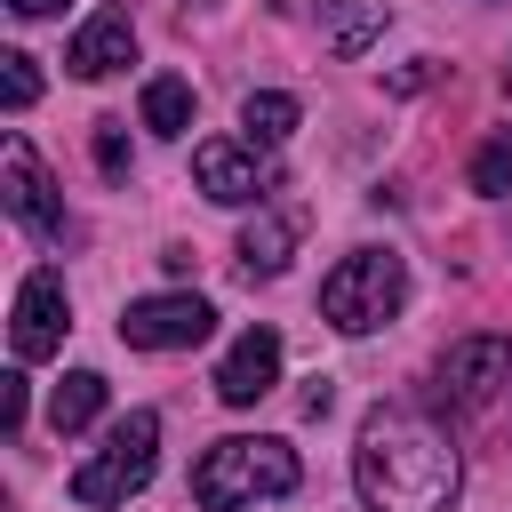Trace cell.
<instances>
[{
	"label": "cell",
	"instance_id": "1",
	"mask_svg": "<svg viewBox=\"0 0 512 512\" xmlns=\"http://www.w3.org/2000/svg\"><path fill=\"white\" fill-rule=\"evenodd\" d=\"M352 488L368 512H456L464 456L424 408H368L352 440Z\"/></svg>",
	"mask_w": 512,
	"mask_h": 512
},
{
	"label": "cell",
	"instance_id": "2",
	"mask_svg": "<svg viewBox=\"0 0 512 512\" xmlns=\"http://www.w3.org/2000/svg\"><path fill=\"white\" fill-rule=\"evenodd\" d=\"M296 488V448L272 432H232L192 464V504L200 512H248Z\"/></svg>",
	"mask_w": 512,
	"mask_h": 512
},
{
	"label": "cell",
	"instance_id": "3",
	"mask_svg": "<svg viewBox=\"0 0 512 512\" xmlns=\"http://www.w3.org/2000/svg\"><path fill=\"white\" fill-rule=\"evenodd\" d=\"M400 304H408V264H400L392 248H352V256L320 280V320L344 328V336L384 328Z\"/></svg>",
	"mask_w": 512,
	"mask_h": 512
},
{
	"label": "cell",
	"instance_id": "4",
	"mask_svg": "<svg viewBox=\"0 0 512 512\" xmlns=\"http://www.w3.org/2000/svg\"><path fill=\"white\" fill-rule=\"evenodd\" d=\"M152 464H160V416H152V408H128V416L104 432V448L72 472V504L112 512V504H128V496L152 480Z\"/></svg>",
	"mask_w": 512,
	"mask_h": 512
},
{
	"label": "cell",
	"instance_id": "5",
	"mask_svg": "<svg viewBox=\"0 0 512 512\" xmlns=\"http://www.w3.org/2000/svg\"><path fill=\"white\" fill-rule=\"evenodd\" d=\"M0 208H8V216H16V224H24L32 240H48V248H56L64 232H72V224H64V200H56L48 168H40V152H32V144H24L16 128L0 136Z\"/></svg>",
	"mask_w": 512,
	"mask_h": 512
},
{
	"label": "cell",
	"instance_id": "6",
	"mask_svg": "<svg viewBox=\"0 0 512 512\" xmlns=\"http://www.w3.org/2000/svg\"><path fill=\"white\" fill-rule=\"evenodd\" d=\"M208 328H216V312H208V296H192V288L136 296V304L120 312V344H128V352H192Z\"/></svg>",
	"mask_w": 512,
	"mask_h": 512
},
{
	"label": "cell",
	"instance_id": "7",
	"mask_svg": "<svg viewBox=\"0 0 512 512\" xmlns=\"http://www.w3.org/2000/svg\"><path fill=\"white\" fill-rule=\"evenodd\" d=\"M432 376H440V400L472 416V408H488V400L512 384V344H504V336H456Z\"/></svg>",
	"mask_w": 512,
	"mask_h": 512
},
{
	"label": "cell",
	"instance_id": "8",
	"mask_svg": "<svg viewBox=\"0 0 512 512\" xmlns=\"http://www.w3.org/2000/svg\"><path fill=\"white\" fill-rule=\"evenodd\" d=\"M192 176L216 208H264V192H280V168L264 160V144H200Z\"/></svg>",
	"mask_w": 512,
	"mask_h": 512
},
{
	"label": "cell",
	"instance_id": "9",
	"mask_svg": "<svg viewBox=\"0 0 512 512\" xmlns=\"http://www.w3.org/2000/svg\"><path fill=\"white\" fill-rule=\"evenodd\" d=\"M64 280L56 272H24V288H16V312H8V344H16V360H48L56 344H64Z\"/></svg>",
	"mask_w": 512,
	"mask_h": 512
},
{
	"label": "cell",
	"instance_id": "10",
	"mask_svg": "<svg viewBox=\"0 0 512 512\" xmlns=\"http://www.w3.org/2000/svg\"><path fill=\"white\" fill-rule=\"evenodd\" d=\"M272 384H280V336H272V328L232 336V352L216 360V400H224V408H256Z\"/></svg>",
	"mask_w": 512,
	"mask_h": 512
},
{
	"label": "cell",
	"instance_id": "11",
	"mask_svg": "<svg viewBox=\"0 0 512 512\" xmlns=\"http://www.w3.org/2000/svg\"><path fill=\"white\" fill-rule=\"evenodd\" d=\"M128 56H136V24H128V8H88V24H80L72 48H64L72 80H104V72H120Z\"/></svg>",
	"mask_w": 512,
	"mask_h": 512
},
{
	"label": "cell",
	"instance_id": "12",
	"mask_svg": "<svg viewBox=\"0 0 512 512\" xmlns=\"http://www.w3.org/2000/svg\"><path fill=\"white\" fill-rule=\"evenodd\" d=\"M296 120H304V104H296L288 88H256V96L240 104L248 144H264V152H272V144H288V136H296Z\"/></svg>",
	"mask_w": 512,
	"mask_h": 512
},
{
	"label": "cell",
	"instance_id": "13",
	"mask_svg": "<svg viewBox=\"0 0 512 512\" xmlns=\"http://www.w3.org/2000/svg\"><path fill=\"white\" fill-rule=\"evenodd\" d=\"M288 256H296V224H288V216H256V224L240 232V272H248V280H272Z\"/></svg>",
	"mask_w": 512,
	"mask_h": 512
},
{
	"label": "cell",
	"instance_id": "14",
	"mask_svg": "<svg viewBox=\"0 0 512 512\" xmlns=\"http://www.w3.org/2000/svg\"><path fill=\"white\" fill-rule=\"evenodd\" d=\"M96 416H104V376H96V368H72V376L56 384V400H48V424L72 440V432H88Z\"/></svg>",
	"mask_w": 512,
	"mask_h": 512
},
{
	"label": "cell",
	"instance_id": "15",
	"mask_svg": "<svg viewBox=\"0 0 512 512\" xmlns=\"http://www.w3.org/2000/svg\"><path fill=\"white\" fill-rule=\"evenodd\" d=\"M144 128L152 136H184L192 128V80H176V72L144 80Z\"/></svg>",
	"mask_w": 512,
	"mask_h": 512
},
{
	"label": "cell",
	"instance_id": "16",
	"mask_svg": "<svg viewBox=\"0 0 512 512\" xmlns=\"http://www.w3.org/2000/svg\"><path fill=\"white\" fill-rule=\"evenodd\" d=\"M472 192H488V200L512 192V128H496V136L472 152Z\"/></svg>",
	"mask_w": 512,
	"mask_h": 512
},
{
	"label": "cell",
	"instance_id": "17",
	"mask_svg": "<svg viewBox=\"0 0 512 512\" xmlns=\"http://www.w3.org/2000/svg\"><path fill=\"white\" fill-rule=\"evenodd\" d=\"M32 96H40V72H32V56H24V48H8V56H0V104H8V112H24Z\"/></svg>",
	"mask_w": 512,
	"mask_h": 512
},
{
	"label": "cell",
	"instance_id": "18",
	"mask_svg": "<svg viewBox=\"0 0 512 512\" xmlns=\"http://www.w3.org/2000/svg\"><path fill=\"white\" fill-rule=\"evenodd\" d=\"M96 168H104V176H128V136H120V120L96 128Z\"/></svg>",
	"mask_w": 512,
	"mask_h": 512
},
{
	"label": "cell",
	"instance_id": "19",
	"mask_svg": "<svg viewBox=\"0 0 512 512\" xmlns=\"http://www.w3.org/2000/svg\"><path fill=\"white\" fill-rule=\"evenodd\" d=\"M0 432H8V440L24 432V368H8V376H0Z\"/></svg>",
	"mask_w": 512,
	"mask_h": 512
},
{
	"label": "cell",
	"instance_id": "20",
	"mask_svg": "<svg viewBox=\"0 0 512 512\" xmlns=\"http://www.w3.org/2000/svg\"><path fill=\"white\" fill-rule=\"evenodd\" d=\"M16 16H48V8H64V0H8Z\"/></svg>",
	"mask_w": 512,
	"mask_h": 512
},
{
	"label": "cell",
	"instance_id": "21",
	"mask_svg": "<svg viewBox=\"0 0 512 512\" xmlns=\"http://www.w3.org/2000/svg\"><path fill=\"white\" fill-rule=\"evenodd\" d=\"M504 88H512V64H504Z\"/></svg>",
	"mask_w": 512,
	"mask_h": 512
}]
</instances>
